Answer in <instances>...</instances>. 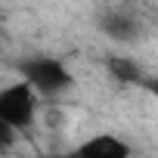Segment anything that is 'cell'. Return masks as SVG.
Here are the masks:
<instances>
[{"label":"cell","mask_w":158,"mask_h":158,"mask_svg":"<svg viewBox=\"0 0 158 158\" xmlns=\"http://www.w3.org/2000/svg\"><path fill=\"white\" fill-rule=\"evenodd\" d=\"M139 84H143V87H146V90L155 96V102H158V77H143Z\"/></svg>","instance_id":"6"},{"label":"cell","mask_w":158,"mask_h":158,"mask_svg":"<svg viewBox=\"0 0 158 158\" xmlns=\"http://www.w3.org/2000/svg\"><path fill=\"white\" fill-rule=\"evenodd\" d=\"M62 158H130V146L115 133H96Z\"/></svg>","instance_id":"3"},{"label":"cell","mask_w":158,"mask_h":158,"mask_svg":"<svg viewBox=\"0 0 158 158\" xmlns=\"http://www.w3.org/2000/svg\"><path fill=\"white\" fill-rule=\"evenodd\" d=\"M19 71L37 93H47V96H56L71 87V71L65 68V62L53 56H31L19 65Z\"/></svg>","instance_id":"1"},{"label":"cell","mask_w":158,"mask_h":158,"mask_svg":"<svg viewBox=\"0 0 158 158\" xmlns=\"http://www.w3.org/2000/svg\"><path fill=\"white\" fill-rule=\"evenodd\" d=\"M99 28H102L112 40H121V44L133 40V37H136V31H139L136 19H133V16H124V13H109V16H102Z\"/></svg>","instance_id":"4"},{"label":"cell","mask_w":158,"mask_h":158,"mask_svg":"<svg viewBox=\"0 0 158 158\" xmlns=\"http://www.w3.org/2000/svg\"><path fill=\"white\" fill-rule=\"evenodd\" d=\"M34 115H37V90L25 81L19 84H10L3 93H0V121L16 127V130H25L34 124Z\"/></svg>","instance_id":"2"},{"label":"cell","mask_w":158,"mask_h":158,"mask_svg":"<svg viewBox=\"0 0 158 158\" xmlns=\"http://www.w3.org/2000/svg\"><path fill=\"white\" fill-rule=\"evenodd\" d=\"M106 65H109L112 77H118V81H124V84H136V81H143V71H139V65H136L133 59H124V56H112Z\"/></svg>","instance_id":"5"}]
</instances>
